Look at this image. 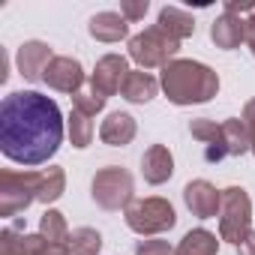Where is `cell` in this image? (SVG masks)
<instances>
[{"label":"cell","mask_w":255,"mask_h":255,"mask_svg":"<svg viewBox=\"0 0 255 255\" xmlns=\"http://www.w3.org/2000/svg\"><path fill=\"white\" fill-rule=\"evenodd\" d=\"M63 141V114L36 90H15L0 105V150L18 165L48 162Z\"/></svg>","instance_id":"obj_1"},{"label":"cell","mask_w":255,"mask_h":255,"mask_svg":"<svg viewBox=\"0 0 255 255\" xmlns=\"http://www.w3.org/2000/svg\"><path fill=\"white\" fill-rule=\"evenodd\" d=\"M162 90L174 105H201L216 96L219 75L198 60H171L162 66Z\"/></svg>","instance_id":"obj_2"},{"label":"cell","mask_w":255,"mask_h":255,"mask_svg":"<svg viewBox=\"0 0 255 255\" xmlns=\"http://www.w3.org/2000/svg\"><path fill=\"white\" fill-rule=\"evenodd\" d=\"M252 234V201L243 186L222 189V210H219V237L240 246Z\"/></svg>","instance_id":"obj_3"},{"label":"cell","mask_w":255,"mask_h":255,"mask_svg":"<svg viewBox=\"0 0 255 255\" xmlns=\"http://www.w3.org/2000/svg\"><path fill=\"white\" fill-rule=\"evenodd\" d=\"M123 216H126V225L144 237L171 231L177 222V213L168 198H132L129 207L123 210Z\"/></svg>","instance_id":"obj_4"},{"label":"cell","mask_w":255,"mask_h":255,"mask_svg":"<svg viewBox=\"0 0 255 255\" xmlns=\"http://www.w3.org/2000/svg\"><path fill=\"white\" fill-rule=\"evenodd\" d=\"M42 171H0V216H15L39 201Z\"/></svg>","instance_id":"obj_5"},{"label":"cell","mask_w":255,"mask_h":255,"mask_svg":"<svg viewBox=\"0 0 255 255\" xmlns=\"http://www.w3.org/2000/svg\"><path fill=\"white\" fill-rule=\"evenodd\" d=\"M90 195L102 210H126L132 201V174L120 165H105L93 174Z\"/></svg>","instance_id":"obj_6"},{"label":"cell","mask_w":255,"mask_h":255,"mask_svg":"<svg viewBox=\"0 0 255 255\" xmlns=\"http://www.w3.org/2000/svg\"><path fill=\"white\" fill-rule=\"evenodd\" d=\"M180 42L174 36H168L162 27H147L144 33L129 39V57L141 66V69H153V66H168L177 54Z\"/></svg>","instance_id":"obj_7"},{"label":"cell","mask_w":255,"mask_h":255,"mask_svg":"<svg viewBox=\"0 0 255 255\" xmlns=\"http://www.w3.org/2000/svg\"><path fill=\"white\" fill-rule=\"evenodd\" d=\"M0 255H69V246L42 234H18V228L9 225L0 231Z\"/></svg>","instance_id":"obj_8"},{"label":"cell","mask_w":255,"mask_h":255,"mask_svg":"<svg viewBox=\"0 0 255 255\" xmlns=\"http://www.w3.org/2000/svg\"><path fill=\"white\" fill-rule=\"evenodd\" d=\"M129 72L132 69H129V63H126L123 54H105L96 63L93 75H90V90L96 96L108 99V96L120 93V87H123V81H126V75H129Z\"/></svg>","instance_id":"obj_9"},{"label":"cell","mask_w":255,"mask_h":255,"mask_svg":"<svg viewBox=\"0 0 255 255\" xmlns=\"http://www.w3.org/2000/svg\"><path fill=\"white\" fill-rule=\"evenodd\" d=\"M42 81H45L51 90H60V93H72V96H75V93L81 90V84H84V69H81V63H78L75 57L57 54V57L48 63Z\"/></svg>","instance_id":"obj_10"},{"label":"cell","mask_w":255,"mask_h":255,"mask_svg":"<svg viewBox=\"0 0 255 255\" xmlns=\"http://www.w3.org/2000/svg\"><path fill=\"white\" fill-rule=\"evenodd\" d=\"M183 201H186V207L192 210V216H198V219H213V216H219V210H222V192H219L213 183H207V180H192V183H186Z\"/></svg>","instance_id":"obj_11"},{"label":"cell","mask_w":255,"mask_h":255,"mask_svg":"<svg viewBox=\"0 0 255 255\" xmlns=\"http://www.w3.org/2000/svg\"><path fill=\"white\" fill-rule=\"evenodd\" d=\"M18 72L27 78V81H42L48 63L54 60V51L48 42H39V39H30L18 48Z\"/></svg>","instance_id":"obj_12"},{"label":"cell","mask_w":255,"mask_h":255,"mask_svg":"<svg viewBox=\"0 0 255 255\" xmlns=\"http://www.w3.org/2000/svg\"><path fill=\"white\" fill-rule=\"evenodd\" d=\"M189 132H192V138H198L204 144V159L207 162H222L228 156L225 135H222V123L207 120V117H198V120L189 123Z\"/></svg>","instance_id":"obj_13"},{"label":"cell","mask_w":255,"mask_h":255,"mask_svg":"<svg viewBox=\"0 0 255 255\" xmlns=\"http://www.w3.org/2000/svg\"><path fill=\"white\" fill-rule=\"evenodd\" d=\"M135 117L132 114H126V111H111L105 120H102V126H99V138H102V144H108V147H126L132 138H135Z\"/></svg>","instance_id":"obj_14"},{"label":"cell","mask_w":255,"mask_h":255,"mask_svg":"<svg viewBox=\"0 0 255 255\" xmlns=\"http://www.w3.org/2000/svg\"><path fill=\"white\" fill-rule=\"evenodd\" d=\"M141 174H144V180L150 186H159V183L171 180V174H174V156H171V150L165 144L147 147L144 156H141Z\"/></svg>","instance_id":"obj_15"},{"label":"cell","mask_w":255,"mask_h":255,"mask_svg":"<svg viewBox=\"0 0 255 255\" xmlns=\"http://www.w3.org/2000/svg\"><path fill=\"white\" fill-rule=\"evenodd\" d=\"M210 39L216 48L222 51H231L237 48L240 42H246V21L234 12H222L213 24H210Z\"/></svg>","instance_id":"obj_16"},{"label":"cell","mask_w":255,"mask_h":255,"mask_svg":"<svg viewBox=\"0 0 255 255\" xmlns=\"http://www.w3.org/2000/svg\"><path fill=\"white\" fill-rule=\"evenodd\" d=\"M87 33L99 42H120L129 33V21H126L120 12H99L90 18L87 24Z\"/></svg>","instance_id":"obj_17"},{"label":"cell","mask_w":255,"mask_h":255,"mask_svg":"<svg viewBox=\"0 0 255 255\" xmlns=\"http://www.w3.org/2000/svg\"><path fill=\"white\" fill-rule=\"evenodd\" d=\"M156 90H159V81H156L150 72H144V69H132L129 75H126L123 87H120V96H123L126 102L144 105V102H150V99L156 96Z\"/></svg>","instance_id":"obj_18"},{"label":"cell","mask_w":255,"mask_h":255,"mask_svg":"<svg viewBox=\"0 0 255 255\" xmlns=\"http://www.w3.org/2000/svg\"><path fill=\"white\" fill-rule=\"evenodd\" d=\"M156 27H162L168 36H174V39L180 42V39H186V36L195 33V18H192L186 9H180V6H162Z\"/></svg>","instance_id":"obj_19"},{"label":"cell","mask_w":255,"mask_h":255,"mask_svg":"<svg viewBox=\"0 0 255 255\" xmlns=\"http://www.w3.org/2000/svg\"><path fill=\"white\" fill-rule=\"evenodd\" d=\"M216 249H219L216 234H210L207 228H195V231L183 234V240L177 243L174 255H216Z\"/></svg>","instance_id":"obj_20"},{"label":"cell","mask_w":255,"mask_h":255,"mask_svg":"<svg viewBox=\"0 0 255 255\" xmlns=\"http://www.w3.org/2000/svg\"><path fill=\"white\" fill-rule=\"evenodd\" d=\"M222 135H225L228 156H243L246 150H252V135H249L246 123H243L240 117H228V120H222Z\"/></svg>","instance_id":"obj_21"},{"label":"cell","mask_w":255,"mask_h":255,"mask_svg":"<svg viewBox=\"0 0 255 255\" xmlns=\"http://www.w3.org/2000/svg\"><path fill=\"white\" fill-rule=\"evenodd\" d=\"M63 189H66V174H63V168H57V165L45 168V171H42V180H39V201H42V204H54V201L63 195Z\"/></svg>","instance_id":"obj_22"},{"label":"cell","mask_w":255,"mask_h":255,"mask_svg":"<svg viewBox=\"0 0 255 255\" xmlns=\"http://www.w3.org/2000/svg\"><path fill=\"white\" fill-rule=\"evenodd\" d=\"M102 234L96 228H75L69 234V255H99Z\"/></svg>","instance_id":"obj_23"},{"label":"cell","mask_w":255,"mask_h":255,"mask_svg":"<svg viewBox=\"0 0 255 255\" xmlns=\"http://www.w3.org/2000/svg\"><path fill=\"white\" fill-rule=\"evenodd\" d=\"M39 234L48 237V240H54V243H66L69 246V234L72 231L66 228V219H63L60 210H45L42 219H39Z\"/></svg>","instance_id":"obj_24"},{"label":"cell","mask_w":255,"mask_h":255,"mask_svg":"<svg viewBox=\"0 0 255 255\" xmlns=\"http://www.w3.org/2000/svg\"><path fill=\"white\" fill-rule=\"evenodd\" d=\"M66 126H69V138H72V147L84 150V147L93 141V120H90L87 114H81V111H75V108H72V114H69Z\"/></svg>","instance_id":"obj_25"},{"label":"cell","mask_w":255,"mask_h":255,"mask_svg":"<svg viewBox=\"0 0 255 255\" xmlns=\"http://www.w3.org/2000/svg\"><path fill=\"white\" fill-rule=\"evenodd\" d=\"M72 108L81 111V114H87V117H96V114L105 108V99L96 96L93 90H78V93L72 96Z\"/></svg>","instance_id":"obj_26"},{"label":"cell","mask_w":255,"mask_h":255,"mask_svg":"<svg viewBox=\"0 0 255 255\" xmlns=\"http://www.w3.org/2000/svg\"><path fill=\"white\" fill-rule=\"evenodd\" d=\"M135 255H174V249L168 246V240H138Z\"/></svg>","instance_id":"obj_27"},{"label":"cell","mask_w":255,"mask_h":255,"mask_svg":"<svg viewBox=\"0 0 255 255\" xmlns=\"http://www.w3.org/2000/svg\"><path fill=\"white\" fill-rule=\"evenodd\" d=\"M147 0H126V3H120V15L126 21H141L147 15Z\"/></svg>","instance_id":"obj_28"},{"label":"cell","mask_w":255,"mask_h":255,"mask_svg":"<svg viewBox=\"0 0 255 255\" xmlns=\"http://www.w3.org/2000/svg\"><path fill=\"white\" fill-rule=\"evenodd\" d=\"M225 12H234V15L255 12V3H252V0H225Z\"/></svg>","instance_id":"obj_29"},{"label":"cell","mask_w":255,"mask_h":255,"mask_svg":"<svg viewBox=\"0 0 255 255\" xmlns=\"http://www.w3.org/2000/svg\"><path fill=\"white\" fill-rule=\"evenodd\" d=\"M243 123H246V129H249V135L255 138V99H249L246 105H243V117H240Z\"/></svg>","instance_id":"obj_30"},{"label":"cell","mask_w":255,"mask_h":255,"mask_svg":"<svg viewBox=\"0 0 255 255\" xmlns=\"http://www.w3.org/2000/svg\"><path fill=\"white\" fill-rule=\"evenodd\" d=\"M246 45H249V51L255 57V12L246 18Z\"/></svg>","instance_id":"obj_31"},{"label":"cell","mask_w":255,"mask_h":255,"mask_svg":"<svg viewBox=\"0 0 255 255\" xmlns=\"http://www.w3.org/2000/svg\"><path fill=\"white\" fill-rule=\"evenodd\" d=\"M240 255H255V231L240 243Z\"/></svg>","instance_id":"obj_32"},{"label":"cell","mask_w":255,"mask_h":255,"mask_svg":"<svg viewBox=\"0 0 255 255\" xmlns=\"http://www.w3.org/2000/svg\"><path fill=\"white\" fill-rule=\"evenodd\" d=\"M252 153H255V138H252Z\"/></svg>","instance_id":"obj_33"}]
</instances>
